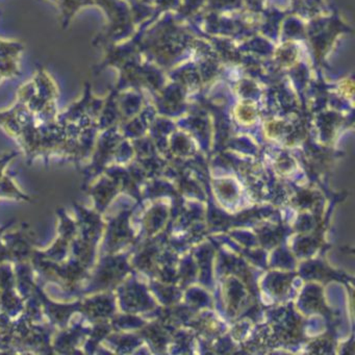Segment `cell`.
Returning a JSON list of instances; mask_svg holds the SVG:
<instances>
[{
    "label": "cell",
    "instance_id": "6da1fadb",
    "mask_svg": "<svg viewBox=\"0 0 355 355\" xmlns=\"http://www.w3.org/2000/svg\"><path fill=\"white\" fill-rule=\"evenodd\" d=\"M123 273V261L119 257L112 254L105 255L93 267L92 274L88 277L85 288H80L78 295L88 296L95 293L109 290L114 284H117L120 276Z\"/></svg>",
    "mask_w": 355,
    "mask_h": 355
},
{
    "label": "cell",
    "instance_id": "7a4b0ae2",
    "mask_svg": "<svg viewBox=\"0 0 355 355\" xmlns=\"http://www.w3.org/2000/svg\"><path fill=\"white\" fill-rule=\"evenodd\" d=\"M33 292L40 300L43 313L49 318L51 325L57 326L60 329L67 327L73 315L80 311V299L72 303L55 302L49 299L42 288L37 284H35Z\"/></svg>",
    "mask_w": 355,
    "mask_h": 355
},
{
    "label": "cell",
    "instance_id": "3957f363",
    "mask_svg": "<svg viewBox=\"0 0 355 355\" xmlns=\"http://www.w3.org/2000/svg\"><path fill=\"white\" fill-rule=\"evenodd\" d=\"M89 275L90 270L72 255L62 263H55V282L68 292L78 294L80 284L88 279Z\"/></svg>",
    "mask_w": 355,
    "mask_h": 355
},
{
    "label": "cell",
    "instance_id": "277c9868",
    "mask_svg": "<svg viewBox=\"0 0 355 355\" xmlns=\"http://www.w3.org/2000/svg\"><path fill=\"white\" fill-rule=\"evenodd\" d=\"M91 323L83 320L68 325L67 327L60 329L57 336L51 340L53 352L55 353H84L80 350V343H84L85 338L88 336Z\"/></svg>",
    "mask_w": 355,
    "mask_h": 355
},
{
    "label": "cell",
    "instance_id": "5b68a950",
    "mask_svg": "<svg viewBox=\"0 0 355 355\" xmlns=\"http://www.w3.org/2000/svg\"><path fill=\"white\" fill-rule=\"evenodd\" d=\"M72 205L76 213V221L78 223V236L87 242L98 245L105 227L101 214L95 209H87L76 201H73Z\"/></svg>",
    "mask_w": 355,
    "mask_h": 355
},
{
    "label": "cell",
    "instance_id": "8992f818",
    "mask_svg": "<svg viewBox=\"0 0 355 355\" xmlns=\"http://www.w3.org/2000/svg\"><path fill=\"white\" fill-rule=\"evenodd\" d=\"M3 243L9 249L14 263L30 261L36 245V236L28 223H22L17 232L3 234Z\"/></svg>",
    "mask_w": 355,
    "mask_h": 355
},
{
    "label": "cell",
    "instance_id": "52a82bcc",
    "mask_svg": "<svg viewBox=\"0 0 355 355\" xmlns=\"http://www.w3.org/2000/svg\"><path fill=\"white\" fill-rule=\"evenodd\" d=\"M92 295L93 296L80 299L78 313H80L83 318L91 324L111 318L115 311V304H114V298L112 294L95 293Z\"/></svg>",
    "mask_w": 355,
    "mask_h": 355
},
{
    "label": "cell",
    "instance_id": "ba28073f",
    "mask_svg": "<svg viewBox=\"0 0 355 355\" xmlns=\"http://www.w3.org/2000/svg\"><path fill=\"white\" fill-rule=\"evenodd\" d=\"M85 190L92 197L94 209L103 214L117 194V180L110 176H103L93 184H89Z\"/></svg>",
    "mask_w": 355,
    "mask_h": 355
},
{
    "label": "cell",
    "instance_id": "9c48e42d",
    "mask_svg": "<svg viewBox=\"0 0 355 355\" xmlns=\"http://www.w3.org/2000/svg\"><path fill=\"white\" fill-rule=\"evenodd\" d=\"M16 288L22 298L28 299L33 294L35 284L34 268L30 261L15 263Z\"/></svg>",
    "mask_w": 355,
    "mask_h": 355
},
{
    "label": "cell",
    "instance_id": "30bf717a",
    "mask_svg": "<svg viewBox=\"0 0 355 355\" xmlns=\"http://www.w3.org/2000/svg\"><path fill=\"white\" fill-rule=\"evenodd\" d=\"M111 329V324L107 322V320H101L91 324L88 336L83 343L82 348L84 353H88V354L96 353L101 348V343H103L109 336Z\"/></svg>",
    "mask_w": 355,
    "mask_h": 355
},
{
    "label": "cell",
    "instance_id": "8fae6325",
    "mask_svg": "<svg viewBox=\"0 0 355 355\" xmlns=\"http://www.w3.org/2000/svg\"><path fill=\"white\" fill-rule=\"evenodd\" d=\"M26 299L22 298L17 288L0 290V311L15 318L24 311Z\"/></svg>",
    "mask_w": 355,
    "mask_h": 355
},
{
    "label": "cell",
    "instance_id": "7c38bea8",
    "mask_svg": "<svg viewBox=\"0 0 355 355\" xmlns=\"http://www.w3.org/2000/svg\"><path fill=\"white\" fill-rule=\"evenodd\" d=\"M70 251H71L72 257L78 259L89 270L94 267L97 245L87 242V241L83 240L82 238L78 236L70 242Z\"/></svg>",
    "mask_w": 355,
    "mask_h": 355
},
{
    "label": "cell",
    "instance_id": "4fadbf2b",
    "mask_svg": "<svg viewBox=\"0 0 355 355\" xmlns=\"http://www.w3.org/2000/svg\"><path fill=\"white\" fill-rule=\"evenodd\" d=\"M38 251L41 257L55 261V263H62L68 257L70 252V242L65 239L58 236L53 245L45 250Z\"/></svg>",
    "mask_w": 355,
    "mask_h": 355
},
{
    "label": "cell",
    "instance_id": "5bb4252c",
    "mask_svg": "<svg viewBox=\"0 0 355 355\" xmlns=\"http://www.w3.org/2000/svg\"><path fill=\"white\" fill-rule=\"evenodd\" d=\"M0 197L3 198L15 199V200L33 202V198L28 195L24 194L14 182L11 174H3L0 180Z\"/></svg>",
    "mask_w": 355,
    "mask_h": 355
},
{
    "label": "cell",
    "instance_id": "9a60e30c",
    "mask_svg": "<svg viewBox=\"0 0 355 355\" xmlns=\"http://www.w3.org/2000/svg\"><path fill=\"white\" fill-rule=\"evenodd\" d=\"M57 216L59 219V226H58L59 236L71 242L78 236V223L76 220L67 215L63 207L57 209Z\"/></svg>",
    "mask_w": 355,
    "mask_h": 355
},
{
    "label": "cell",
    "instance_id": "2e32d148",
    "mask_svg": "<svg viewBox=\"0 0 355 355\" xmlns=\"http://www.w3.org/2000/svg\"><path fill=\"white\" fill-rule=\"evenodd\" d=\"M14 263V261L9 249L0 236V263Z\"/></svg>",
    "mask_w": 355,
    "mask_h": 355
},
{
    "label": "cell",
    "instance_id": "e0dca14e",
    "mask_svg": "<svg viewBox=\"0 0 355 355\" xmlns=\"http://www.w3.org/2000/svg\"><path fill=\"white\" fill-rule=\"evenodd\" d=\"M16 155H17V153H9V155H6L5 157H3L1 159H0V180H1L3 174H5V169L6 167H7L8 164H9L10 162H11L12 159L16 157Z\"/></svg>",
    "mask_w": 355,
    "mask_h": 355
},
{
    "label": "cell",
    "instance_id": "ac0fdd59",
    "mask_svg": "<svg viewBox=\"0 0 355 355\" xmlns=\"http://www.w3.org/2000/svg\"><path fill=\"white\" fill-rule=\"evenodd\" d=\"M14 222H15V219L11 220V221L8 222V224H6L5 226H3V227L0 228V236H3V234H5V232L8 230V228H10L12 225H13Z\"/></svg>",
    "mask_w": 355,
    "mask_h": 355
}]
</instances>
